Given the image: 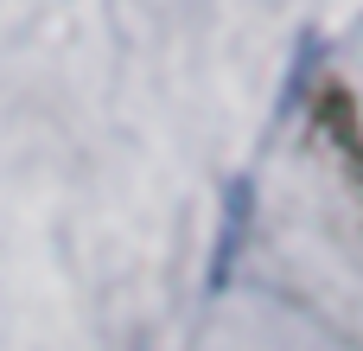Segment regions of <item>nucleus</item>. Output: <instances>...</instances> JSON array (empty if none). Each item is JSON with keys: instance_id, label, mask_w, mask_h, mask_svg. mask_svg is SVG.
<instances>
[]
</instances>
